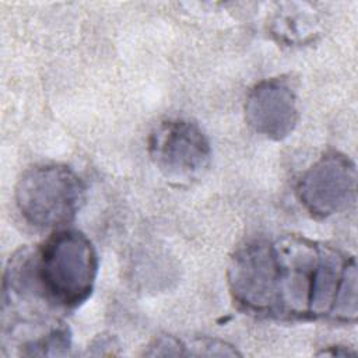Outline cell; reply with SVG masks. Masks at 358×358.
Returning a JSON list of instances; mask_svg holds the SVG:
<instances>
[{
	"label": "cell",
	"mask_w": 358,
	"mask_h": 358,
	"mask_svg": "<svg viewBox=\"0 0 358 358\" xmlns=\"http://www.w3.org/2000/svg\"><path fill=\"white\" fill-rule=\"evenodd\" d=\"M20 264L28 291L49 305L73 309L94 289L98 255L83 232L59 229L38 249H21Z\"/></svg>",
	"instance_id": "6da1fadb"
},
{
	"label": "cell",
	"mask_w": 358,
	"mask_h": 358,
	"mask_svg": "<svg viewBox=\"0 0 358 358\" xmlns=\"http://www.w3.org/2000/svg\"><path fill=\"white\" fill-rule=\"evenodd\" d=\"M85 194L80 176L66 165L41 164L22 172L15 185V204L36 228H60L71 222Z\"/></svg>",
	"instance_id": "7a4b0ae2"
},
{
	"label": "cell",
	"mask_w": 358,
	"mask_h": 358,
	"mask_svg": "<svg viewBox=\"0 0 358 358\" xmlns=\"http://www.w3.org/2000/svg\"><path fill=\"white\" fill-rule=\"evenodd\" d=\"M148 154L166 179L189 183L207 169L211 147L196 123L185 119H169L151 131Z\"/></svg>",
	"instance_id": "3957f363"
},
{
	"label": "cell",
	"mask_w": 358,
	"mask_h": 358,
	"mask_svg": "<svg viewBox=\"0 0 358 358\" xmlns=\"http://www.w3.org/2000/svg\"><path fill=\"white\" fill-rule=\"evenodd\" d=\"M275 248L268 239H252L231 257L227 277L236 305L248 313L274 317Z\"/></svg>",
	"instance_id": "277c9868"
},
{
	"label": "cell",
	"mask_w": 358,
	"mask_h": 358,
	"mask_svg": "<svg viewBox=\"0 0 358 358\" xmlns=\"http://www.w3.org/2000/svg\"><path fill=\"white\" fill-rule=\"evenodd\" d=\"M357 194V168L347 155L331 151L309 166L296 183V196L315 218L347 210Z\"/></svg>",
	"instance_id": "5b68a950"
},
{
	"label": "cell",
	"mask_w": 358,
	"mask_h": 358,
	"mask_svg": "<svg viewBox=\"0 0 358 358\" xmlns=\"http://www.w3.org/2000/svg\"><path fill=\"white\" fill-rule=\"evenodd\" d=\"M298 117L296 96L282 80H263L246 96L245 120L255 133L266 138H287L294 131Z\"/></svg>",
	"instance_id": "8992f818"
},
{
	"label": "cell",
	"mask_w": 358,
	"mask_h": 358,
	"mask_svg": "<svg viewBox=\"0 0 358 358\" xmlns=\"http://www.w3.org/2000/svg\"><path fill=\"white\" fill-rule=\"evenodd\" d=\"M152 351H148L147 355H183L186 354L183 351L182 343L171 336H161L154 340V343L150 345Z\"/></svg>",
	"instance_id": "52a82bcc"
}]
</instances>
